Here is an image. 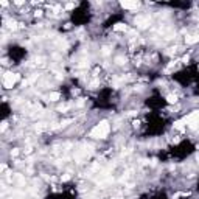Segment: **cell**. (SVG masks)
<instances>
[{
    "label": "cell",
    "mask_w": 199,
    "mask_h": 199,
    "mask_svg": "<svg viewBox=\"0 0 199 199\" xmlns=\"http://www.w3.org/2000/svg\"><path fill=\"white\" fill-rule=\"evenodd\" d=\"M107 132H109V124H107L106 121H103L101 124H97V126L93 128L92 135H93V137H104Z\"/></svg>",
    "instance_id": "6da1fadb"
},
{
    "label": "cell",
    "mask_w": 199,
    "mask_h": 199,
    "mask_svg": "<svg viewBox=\"0 0 199 199\" xmlns=\"http://www.w3.org/2000/svg\"><path fill=\"white\" fill-rule=\"evenodd\" d=\"M139 2H121V6L126 9H137L139 8Z\"/></svg>",
    "instance_id": "7a4b0ae2"
},
{
    "label": "cell",
    "mask_w": 199,
    "mask_h": 199,
    "mask_svg": "<svg viewBox=\"0 0 199 199\" xmlns=\"http://www.w3.org/2000/svg\"><path fill=\"white\" fill-rule=\"evenodd\" d=\"M198 40H199L198 36H188V38H187V42H188V44H195V42H198Z\"/></svg>",
    "instance_id": "3957f363"
},
{
    "label": "cell",
    "mask_w": 199,
    "mask_h": 199,
    "mask_svg": "<svg viewBox=\"0 0 199 199\" xmlns=\"http://www.w3.org/2000/svg\"><path fill=\"white\" fill-rule=\"evenodd\" d=\"M48 98H50L51 101H56V100L59 98V93H50V95H48Z\"/></svg>",
    "instance_id": "277c9868"
},
{
    "label": "cell",
    "mask_w": 199,
    "mask_h": 199,
    "mask_svg": "<svg viewBox=\"0 0 199 199\" xmlns=\"http://www.w3.org/2000/svg\"><path fill=\"white\" fill-rule=\"evenodd\" d=\"M176 101H177L176 95H168V103H176Z\"/></svg>",
    "instance_id": "5b68a950"
}]
</instances>
